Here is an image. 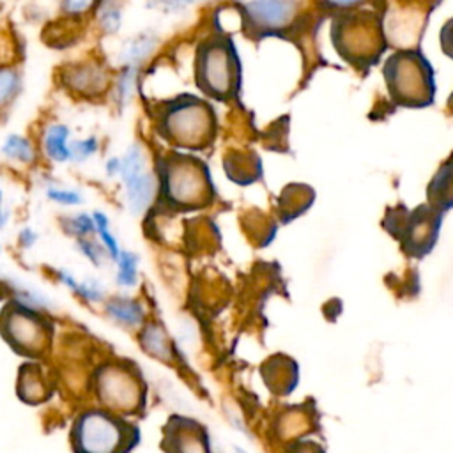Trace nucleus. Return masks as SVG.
Listing matches in <instances>:
<instances>
[{
	"label": "nucleus",
	"instance_id": "nucleus-21",
	"mask_svg": "<svg viewBox=\"0 0 453 453\" xmlns=\"http://www.w3.org/2000/svg\"><path fill=\"white\" fill-rule=\"evenodd\" d=\"M133 90H134V69H133V67H127L126 73L122 74L120 81H119V87H117V92H119L122 103L131 97Z\"/></svg>",
	"mask_w": 453,
	"mask_h": 453
},
{
	"label": "nucleus",
	"instance_id": "nucleus-28",
	"mask_svg": "<svg viewBox=\"0 0 453 453\" xmlns=\"http://www.w3.org/2000/svg\"><path fill=\"white\" fill-rule=\"evenodd\" d=\"M0 202H2V191H0ZM5 221H7V214L2 211V207H0V228L5 225Z\"/></svg>",
	"mask_w": 453,
	"mask_h": 453
},
{
	"label": "nucleus",
	"instance_id": "nucleus-9",
	"mask_svg": "<svg viewBox=\"0 0 453 453\" xmlns=\"http://www.w3.org/2000/svg\"><path fill=\"white\" fill-rule=\"evenodd\" d=\"M0 152L12 161L23 163V165H32L37 157L35 147L32 145V142L27 136L11 133L4 138L2 145H0Z\"/></svg>",
	"mask_w": 453,
	"mask_h": 453
},
{
	"label": "nucleus",
	"instance_id": "nucleus-20",
	"mask_svg": "<svg viewBox=\"0 0 453 453\" xmlns=\"http://www.w3.org/2000/svg\"><path fill=\"white\" fill-rule=\"evenodd\" d=\"M101 25L110 34L117 32L120 27V11L115 5H104L101 9Z\"/></svg>",
	"mask_w": 453,
	"mask_h": 453
},
{
	"label": "nucleus",
	"instance_id": "nucleus-6",
	"mask_svg": "<svg viewBox=\"0 0 453 453\" xmlns=\"http://www.w3.org/2000/svg\"><path fill=\"white\" fill-rule=\"evenodd\" d=\"M198 74L205 90L216 96H226L232 92L237 80V64L234 53L226 46L211 44L200 53Z\"/></svg>",
	"mask_w": 453,
	"mask_h": 453
},
{
	"label": "nucleus",
	"instance_id": "nucleus-19",
	"mask_svg": "<svg viewBox=\"0 0 453 453\" xmlns=\"http://www.w3.org/2000/svg\"><path fill=\"white\" fill-rule=\"evenodd\" d=\"M94 228H96L94 219H92L88 214H76V216H73V218L67 219V230H69L73 235L85 237V235L90 234Z\"/></svg>",
	"mask_w": 453,
	"mask_h": 453
},
{
	"label": "nucleus",
	"instance_id": "nucleus-2",
	"mask_svg": "<svg viewBox=\"0 0 453 453\" xmlns=\"http://www.w3.org/2000/svg\"><path fill=\"white\" fill-rule=\"evenodd\" d=\"M166 193L173 203L182 207L205 203L211 193L205 168L186 157L168 163Z\"/></svg>",
	"mask_w": 453,
	"mask_h": 453
},
{
	"label": "nucleus",
	"instance_id": "nucleus-10",
	"mask_svg": "<svg viewBox=\"0 0 453 453\" xmlns=\"http://www.w3.org/2000/svg\"><path fill=\"white\" fill-rule=\"evenodd\" d=\"M21 92V74L12 65H0V111L7 110Z\"/></svg>",
	"mask_w": 453,
	"mask_h": 453
},
{
	"label": "nucleus",
	"instance_id": "nucleus-4",
	"mask_svg": "<svg viewBox=\"0 0 453 453\" xmlns=\"http://www.w3.org/2000/svg\"><path fill=\"white\" fill-rule=\"evenodd\" d=\"M166 133L172 140L186 147L202 145L212 129V113L202 103L173 106L166 115Z\"/></svg>",
	"mask_w": 453,
	"mask_h": 453
},
{
	"label": "nucleus",
	"instance_id": "nucleus-12",
	"mask_svg": "<svg viewBox=\"0 0 453 453\" xmlns=\"http://www.w3.org/2000/svg\"><path fill=\"white\" fill-rule=\"evenodd\" d=\"M67 81L73 88L81 90V92H90L94 88H101L104 83V76L99 69L94 67H76L69 73Z\"/></svg>",
	"mask_w": 453,
	"mask_h": 453
},
{
	"label": "nucleus",
	"instance_id": "nucleus-18",
	"mask_svg": "<svg viewBox=\"0 0 453 453\" xmlns=\"http://www.w3.org/2000/svg\"><path fill=\"white\" fill-rule=\"evenodd\" d=\"M46 196L51 202H57L60 205H76L81 202V195L74 189H64V188H48Z\"/></svg>",
	"mask_w": 453,
	"mask_h": 453
},
{
	"label": "nucleus",
	"instance_id": "nucleus-27",
	"mask_svg": "<svg viewBox=\"0 0 453 453\" xmlns=\"http://www.w3.org/2000/svg\"><path fill=\"white\" fill-rule=\"evenodd\" d=\"M329 5H334V7H349V5H354V4H359L361 0H326Z\"/></svg>",
	"mask_w": 453,
	"mask_h": 453
},
{
	"label": "nucleus",
	"instance_id": "nucleus-13",
	"mask_svg": "<svg viewBox=\"0 0 453 453\" xmlns=\"http://www.w3.org/2000/svg\"><path fill=\"white\" fill-rule=\"evenodd\" d=\"M110 313L126 324H138L142 320V308L127 299H117L110 304Z\"/></svg>",
	"mask_w": 453,
	"mask_h": 453
},
{
	"label": "nucleus",
	"instance_id": "nucleus-7",
	"mask_svg": "<svg viewBox=\"0 0 453 453\" xmlns=\"http://www.w3.org/2000/svg\"><path fill=\"white\" fill-rule=\"evenodd\" d=\"M297 11L296 0H250L244 12L257 30H280L287 27Z\"/></svg>",
	"mask_w": 453,
	"mask_h": 453
},
{
	"label": "nucleus",
	"instance_id": "nucleus-8",
	"mask_svg": "<svg viewBox=\"0 0 453 453\" xmlns=\"http://www.w3.org/2000/svg\"><path fill=\"white\" fill-rule=\"evenodd\" d=\"M69 129L64 124H51L46 127L42 134V150L44 154L55 161L64 163L69 159Z\"/></svg>",
	"mask_w": 453,
	"mask_h": 453
},
{
	"label": "nucleus",
	"instance_id": "nucleus-1",
	"mask_svg": "<svg viewBox=\"0 0 453 453\" xmlns=\"http://www.w3.org/2000/svg\"><path fill=\"white\" fill-rule=\"evenodd\" d=\"M126 437L127 432L117 419L97 411L81 414L73 432L78 453H119Z\"/></svg>",
	"mask_w": 453,
	"mask_h": 453
},
{
	"label": "nucleus",
	"instance_id": "nucleus-3",
	"mask_svg": "<svg viewBox=\"0 0 453 453\" xmlns=\"http://www.w3.org/2000/svg\"><path fill=\"white\" fill-rule=\"evenodd\" d=\"M388 83L395 97L407 103H426V96L432 94L430 73L423 60L416 55H398L389 60Z\"/></svg>",
	"mask_w": 453,
	"mask_h": 453
},
{
	"label": "nucleus",
	"instance_id": "nucleus-25",
	"mask_svg": "<svg viewBox=\"0 0 453 453\" xmlns=\"http://www.w3.org/2000/svg\"><path fill=\"white\" fill-rule=\"evenodd\" d=\"M37 239V234L32 228H23L19 232V244H23L25 248H30Z\"/></svg>",
	"mask_w": 453,
	"mask_h": 453
},
{
	"label": "nucleus",
	"instance_id": "nucleus-24",
	"mask_svg": "<svg viewBox=\"0 0 453 453\" xmlns=\"http://www.w3.org/2000/svg\"><path fill=\"white\" fill-rule=\"evenodd\" d=\"M80 250L90 258L94 260V264H99V257H97V248L90 242V241H85V239H80Z\"/></svg>",
	"mask_w": 453,
	"mask_h": 453
},
{
	"label": "nucleus",
	"instance_id": "nucleus-23",
	"mask_svg": "<svg viewBox=\"0 0 453 453\" xmlns=\"http://www.w3.org/2000/svg\"><path fill=\"white\" fill-rule=\"evenodd\" d=\"M195 2H198V0H156V5H159L166 11H177V9H182Z\"/></svg>",
	"mask_w": 453,
	"mask_h": 453
},
{
	"label": "nucleus",
	"instance_id": "nucleus-15",
	"mask_svg": "<svg viewBox=\"0 0 453 453\" xmlns=\"http://www.w3.org/2000/svg\"><path fill=\"white\" fill-rule=\"evenodd\" d=\"M117 260H119V283L126 287L133 285L136 281V264H138L136 255L124 251V253H119Z\"/></svg>",
	"mask_w": 453,
	"mask_h": 453
},
{
	"label": "nucleus",
	"instance_id": "nucleus-17",
	"mask_svg": "<svg viewBox=\"0 0 453 453\" xmlns=\"http://www.w3.org/2000/svg\"><path fill=\"white\" fill-rule=\"evenodd\" d=\"M97 149V142L96 138H87V140H78V142H73L69 145V159L73 161H83L87 157H90Z\"/></svg>",
	"mask_w": 453,
	"mask_h": 453
},
{
	"label": "nucleus",
	"instance_id": "nucleus-11",
	"mask_svg": "<svg viewBox=\"0 0 453 453\" xmlns=\"http://www.w3.org/2000/svg\"><path fill=\"white\" fill-rule=\"evenodd\" d=\"M156 44V37L154 35H147V34H140L138 37L127 41L120 51V62L126 65H133L140 60H143L154 48Z\"/></svg>",
	"mask_w": 453,
	"mask_h": 453
},
{
	"label": "nucleus",
	"instance_id": "nucleus-5",
	"mask_svg": "<svg viewBox=\"0 0 453 453\" xmlns=\"http://www.w3.org/2000/svg\"><path fill=\"white\" fill-rule=\"evenodd\" d=\"M120 175L126 188L127 203L133 212H143L156 191V180L145 165V156L138 145L127 149L124 159L120 161Z\"/></svg>",
	"mask_w": 453,
	"mask_h": 453
},
{
	"label": "nucleus",
	"instance_id": "nucleus-22",
	"mask_svg": "<svg viewBox=\"0 0 453 453\" xmlns=\"http://www.w3.org/2000/svg\"><path fill=\"white\" fill-rule=\"evenodd\" d=\"M94 4L96 0H62V9L71 16H78L87 12Z\"/></svg>",
	"mask_w": 453,
	"mask_h": 453
},
{
	"label": "nucleus",
	"instance_id": "nucleus-16",
	"mask_svg": "<svg viewBox=\"0 0 453 453\" xmlns=\"http://www.w3.org/2000/svg\"><path fill=\"white\" fill-rule=\"evenodd\" d=\"M94 225H96V228H97V232H99V237H101V241L104 242V246H106V250L110 251V255L113 257V258H119V246H117V241H115V237L110 234V230H108V218L103 214V212H94Z\"/></svg>",
	"mask_w": 453,
	"mask_h": 453
},
{
	"label": "nucleus",
	"instance_id": "nucleus-14",
	"mask_svg": "<svg viewBox=\"0 0 453 453\" xmlns=\"http://www.w3.org/2000/svg\"><path fill=\"white\" fill-rule=\"evenodd\" d=\"M142 342L143 345L154 354V356H159V357H168V343H166V338L163 334V331L156 326L149 327L143 331L142 334Z\"/></svg>",
	"mask_w": 453,
	"mask_h": 453
},
{
	"label": "nucleus",
	"instance_id": "nucleus-26",
	"mask_svg": "<svg viewBox=\"0 0 453 453\" xmlns=\"http://www.w3.org/2000/svg\"><path fill=\"white\" fill-rule=\"evenodd\" d=\"M106 170H108V175L120 173V161L119 159H110L108 165H106Z\"/></svg>",
	"mask_w": 453,
	"mask_h": 453
}]
</instances>
